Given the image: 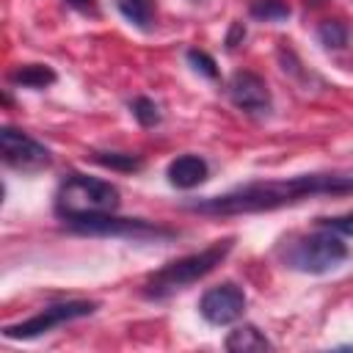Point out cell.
<instances>
[{"instance_id": "cell-1", "label": "cell", "mask_w": 353, "mask_h": 353, "mask_svg": "<svg viewBox=\"0 0 353 353\" xmlns=\"http://www.w3.org/2000/svg\"><path fill=\"white\" fill-rule=\"evenodd\" d=\"M342 193H353V168L248 182L223 196L188 201L185 210L199 215H248V212H270L314 196H342Z\"/></svg>"}, {"instance_id": "cell-2", "label": "cell", "mask_w": 353, "mask_h": 353, "mask_svg": "<svg viewBox=\"0 0 353 353\" xmlns=\"http://www.w3.org/2000/svg\"><path fill=\"white\" fill-rule=\"evenodd\" d=\"M119 188L108 179L85 176V174H69L55 193V212L63 221L85 218V215H105L119 210Z\"/></svg>"}, {"instance_id": "cell-3", "label": "cell", "mask_w": 353, "mask_h": 353, "mask_svg": "<svg viewBox=\"0 0 353 353\" xmlns=\"http://www.w3.org/2000/svg\"><path fill=\"white\" fill-rule=\"evenodd\" d=\"M229 251H232V240H223V243H215V245H210V248H204L199 254H190V256H182L176 262H168L154 276H149V281L143 284V295L160 301V298L174 295L176 290L190 287L193 281H199L207 273H212L226 259Z\"/></svg>"}, {"instance_id": "cell-4", "label": "cell", "mask_w": 353, "mask_h": 353, "mask_svg": "<svg viewBox=\"0 0 353 353\" xmlns=\"http://www.w3.org/2000/svg\"><path fill=\"white\" fill-rule=\"evenodd\" d=\"M279 256H281L284 268L317 276V273H328V270L339 268L350 256V248L331 232H314V234H301V237L284 240V245L279 248Z\"/></svg>"}, {"instance_id": "cell-5", "label": "cell", "mask_w": 353, "mask_h": 353, "mask_svg": "<svg viewBox=\"0 0 353 353\" xmlns=\"http://www.w3.org/2000/svg\"><path fill=\"white\" fill-rule=\"evenodd\" d=\"M80 234H105V237H130V240H160L174 237V229L149 223L143 218H116L113 212L105 215H85L66 221Z\"/></svg>"}, {"instance_id": "cell-6", "label": "cell", "mask_w": 353, "mask_h": 353, "mask_svg": "<svg viewBox=\"0 0 353 353\" xmlns=\"http://www.w3.org/2000/svg\"><path fill=\"white\" fill-rule=\"evenodd\" d=\"M99 309L97 301H66V303H55V306H47L41 309L39 314L17 323V325H6L3 328V336L8 339H33V336H41L63 323H72V320H80V317H88Z\"/></svg>"}, {"instance_id": "cell-7", "label": "cell", "mask_w": 353, "mask_h": 353, "mask_svg": "<svg viewBox=\"0 0 353 353\" xmlns=\"http://www.w3.org/2000/svg\"><path fill=\"white\" fill-rule=\"evenodd\" d=\"M0 149H3V160L8 165H14V168L33 171V168L50 165V149L44 143H39L36 138L25 135L22 130L3 127V132H0Z\"/></svg>"}, {"instance_id": "cell-8", "label": "cell", "mask_w": 353, "mask_h": 353, "mask_svg": "<svg viewBox=\"0 0 353 353\" xmlns=\"http://www.w3.org/2000/svg\"><path fill=\"white\" fill-rule=\"evenodd\" d=\"M199 312L212 325H229L245 312V292L232 281L218 284V287H212L201 295Z\"/></svg>"}, {"instance_id": "cell-9", "label": "cell", "mask_w": 353, "mask_h": 353, "mask_svg": "<svg viewBox=\"0 0 353 353\" xmlns=\"http://www.w3.org/2000/svg\"><path fill=\"white\" fill-rule=\"evenodd\" d=\"M226 94L232 105L243 113H268L270 110V88L254 72H234L226 83Z\"/></svg>"}, {"instance_id": "cell-10", "label": "cell", "mask_w": 353, "mask_h": 353, "mask_svg": "<svg viewBox=\"0 0 353 353\" xmlns=\"http://www.w3.org/2000/svg\"><path fill=\"white\" fill-rule=\"evenodd\" d=\"M207 174H210L207 160L199 157V154H182V157L168 163V182L174 188H182V190H190V188L201 185L207 179Z\"/></svg>"}, {"instance_id": "cell-11", "label": "cell", "mask_w": 353, "mask_h": 353, "mask_svg": "<svg viewBox=\"0 0 353 353\" xmlns=\"http://www.w3.org/2000/svg\"><path fill=\"white\" fill-rule=\"evenodd\" d=\"M270 347L273 345L254 325H240V328L229 331V336H226V350H232V353H259V350H270Z\"/></svg>"}, {"instance_id": "cell-12", "label": "cell", "mask_w": 353, "mask_h": 353, "mask_svg": "<svg viewBox=\"0 0 353 353\" xmlns=\"http://www.w3.org/2000/svg\"><path fill=\"white\" fill-rule=\"evenodd\" d=\"M8 80L19 88H47L55 83V72L44 63H25V66H17Z\"/></svg>"}, {"instance_id": "cell-13", "label": "cell", "mask_w": 353, "mask_h": 353, "mask_svg": "<svg viewBox=\"0 0 353 353\" xmlns=\"http://www.w3.org/2000/svg\"><path fill=\"white\" fill-rule=\"evenodd\" d=\"M116 8L141 30H149L154 25V0H116Z\"/></svg>"}, {"instance_id": "cell-14", "label": "cell", "mask_w": 353, "mask_h": 353, "mask_svg": "<svg viewBox=\"0 0 353 353\" xmlns=\"http://www.w3.org/2000/svg\"><path fill=\"white\" fill-rule=\"evenodd\" d=\"M248 11L259 22H281V19H287L292 14L287 0H251Z\"/></svg>"}, {"instance_id": "cell-15", "label": "cell", "mask_w": 353, "mask_h": 353, "mask_svg": "<svg viewBox=\"0 0 353 353\" xmlns=\"http://www.w3.org/2000/svg\"><path fill=\"white\" fill-rule=\"evenodd\" d=\"M317 41L328 50H342L347 44V25L339 19H323L317 25Z\"/></svg>"}, {"instance_id": "cell-16", "label": "cell", "mask_w": 353, "mask_h": 353, "mask_svg": "<svg viewBox=\"0 0 353 353\" xmlns=\"http://www.w3.org/2000/svg\"><path fill=\"white\" fill-rule=\"evenodd\" d=\"M94 160L105 168H116V171H138L143 165V160L138 154H127V152H94Z\"/></svg>"}, {"instance_id": "cell-17", "label": "cell", "mask_w": 353, "mask_h": 353, "mask_svg": "<svg viewBox=\"0 0 353 353\" xmlns=\"http://www.w3.org/2000/svg\"><path fill=\"white\" fill-rule=\"evenodd\" d=\"M130 110H132V116H135V121H138L141 127H154V124L160 121V108H157V102L149 99V97H135V99L130 102Z\"/></svg>"}, {"instance_id": "cell-18", "label": "cell", "mask_w": 353, "mask_h": 353, "mask_svg": "<svg viewBox=\"0 0 353 353\" xmlns=\"http://www.w3.org/2000/svg\"><path fill=\"white\" fill-rule=\"evenodd\" d=\"M188 63H190L196 72H201L204 77H210V80H215V77H218L215 61H212L207 52H201V50H188Z\"/></svg>"}, {"instance_id": "cell-19", "label": "cell", "mask_w": 353, "mask_h": 353, "mask_svg": "<svg viewBox=\"0 0 353 353\" xmlns=\"http://www.w3.org/2000/svg\"><path fill=\"white\" fill-rule=\"evenodd\" d=\"M320 226H323V229H334V232H339V234L353 237V212L339 215V218H320Z\"/></svg>"}, {"instance_id": "cell-20", "label": "cell", "mask_w": 353, "mask_h": 353, "mask_svg": "<svg viewBox=\"0 0 353 353\" xmlns=\"http://www.w3.org/2000/svg\"><path fill=\"white\" fill-rule=\"evenodd\" d=\"M69 8H74V11H80V14H91V17H97L99 14V8H97V0H63Z\"/></svg>"}, {"instance_id": "cell-21", "label": "cell", "mask_w": 353, "mask_h": 353, "mask_svg": "<svg viewBox=\"0 0 353 353\" xmlns=\"http://www.w3.org/2000/svg\"><path fill=\"white\" fill-rule=\"evenodd\" d=\"M240 36H245V30H243L240 22H234V25H232V33H229V39H226V44H229V47H237V39H240Z\"/></svg>"}]
</instances>
